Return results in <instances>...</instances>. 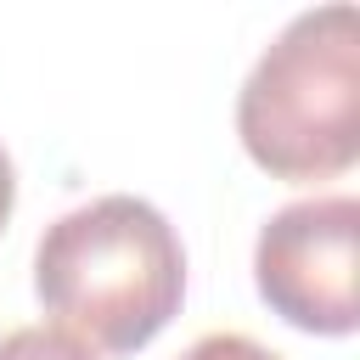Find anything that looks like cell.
Returning a JSON list of instances; mask_svg holds the SVG:
<instances>
[{
  "mask_svg": "<svg viewBox=\"0 0 360 360\" xmlns=\"http://www.w3.org/2000/svg\"><path fill=\"white\" fill-rule=\"evenodd\" d=\"M0 360H96V349L56 326H17L0 338Z\"/></svg>",
  "mask_w": 360,
  "mask_h": 360,
  "instance_id": "4",
  "label": "cell"
},
{
  "mask_svg": "<svg viewBox=\"0 0 360 360\" xmlns=\"http://www.w3.org/2000/svg\"><path fill=\"white\" fill-rule=\"evenodd\" d=\"M236 135L276 180H338L360 158V11H298L236 96Z\"/></svg>",
  "mask_w": 360,
  "mask_h": 360,
  "instance_id": "2",
  "label": "cell"
},
{
  "mask_svg": "<svg viewBox=\"0 0 360 360\" xmlns=\"http://www.w3.org/2000/svg\"><path fill=\"white\" fill-rule=\"evenodd\" d=\"M34 292L56 332L107 354H135L180 315L186 248L146 197L107 191L45 225Z\"/></svg>",
  "mask_w": 360,
  "mask_h": 360,
  "instance_id": "1",
  "label": "cell"
},
{
  "mask_svg": "<svg viewBox=\"0 0 360 360\" xmlns=\"http://www.w3.org/2000/svg\"><path fill=\"white\" fill-rule=\"evenodd\" d=\"M11 202H17V169H11V158H6V146H0V231H6V219H11Z\"/></svg>",
  "mask_w": 360,
  "mask_h": 360,
  "instance_id": "6",
  "label": "cell"
},
{
  "mask_svg": "<svg viewBox=\"0 0 360 360\" xmlns=\"http://www.w3.org/2000/svg\"><path fill=\"white\" fill-rule=\"evenodd\" d=\"M180 360H287V354L264 349V343L248 338V332H208V338H197Z\"/></svg>",
  "mask_w": 360,
  "mask_h": 360,
  "instance_id": "5",
  "label": "cell"
},
{
  "mask_svg": "<svg viewBox=\"0 0 360 360\" xmlns=\"http://www.w3.org/2000/svg\"><path fill=\"white\" fill-rule=\"evenodd\" d=\"M360 253V202L354 197H304L264 219L253 248L259 298L298 332L349 338L360 326L354 292Z\"/></svg>",
  "mask_w": 360,
  "mask_h": 360,
  "instance_id": "3",
  "label": "cell"
}]
</instances>
